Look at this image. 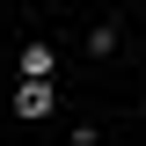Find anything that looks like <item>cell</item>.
Wrapping results in <instances>:
<instances>
[{
  "mask_svg": "<svg viewBox=\"0 0 146 146\" xmlns=\"http://www.w3.org/2000/svg\"><path fill=\"white\" fill-rule=\"evenodd\" d=\"M15 110H22V117H44V110H51V88H44V80H29V88L15 95Z\"/></svg>",
  "mask_w": 146,
  "mask_h": 146,
  "instance_id": "cell-1",
  "label": "cell"
}]
</instances>
